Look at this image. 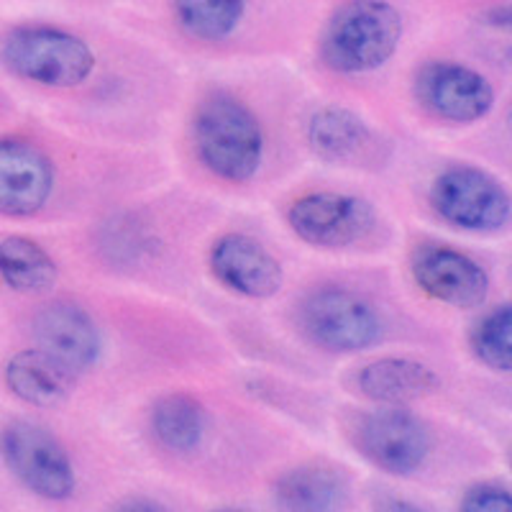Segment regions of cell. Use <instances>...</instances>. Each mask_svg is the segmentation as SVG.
<instances>
[{"label": "cell", "mask_w": 512, "mask_h": 512, "mask_svg": "<svg viewBox=\"0 0 512 512\" xmlns=\"http://www.w3.org/2000/svg\"><path fill=\"white\" fill-rule=\"evenodd\" d=\"M152 428L164 448L177 454H190L203 443L205 408L192 395L169 392L154 405Z\"/></svg>", "instance_id": "ac0fdd59"}, {"label": "cell", "mask_w": 512, "mask_h": 512, "mask_svg": "<svg viewBox=\"0 0 512 512\" xmlns=\"http://www.w3.org/2000/svg\"><path fill=\"white\" fill-rule=\"evenodd\" d=\"M413 280L425 295L454 308H477L487 300L489 277L472 256L448 246H420L410 262Z\"/></svg>", "instance_id": "30bf717a"}, {"label": "cell", "mask_w": 512, "mask_h": 512, "mask_svg": "<svg viewBox=\"0 0 512 512\" xmlns=\"http://www.w3.org/2000/svg\"><path fill=\"white\" fill-rule=\"evenodd\" d=\"M351 441L364 459L395 477L420 472L433 451L428 425L400 410V405L361 415L351 431Z\"/></svg>", "instance_id": "8992f818"}, {"label": "cell", "mask_w": 512, "mask_h": 512, "mask_svg": "<svg viewBox=\"0 0 512 512\" xmlns=\"http://www.w3.org/2000/svg\"><path fill=\"white\" fill-rule=\"evenodd\" d=\"M356 387L379 405H408L433 395L441 387V377L423 361L387 356L361 369Z\"/></svg>", "instance_id": "9a60e30c"}, {"label": "cell", "mask_w": 512, "mask_h": 512, "mask_svg": "<svg viewBox=\"0 0 512 512\" xmlns=\"http://www.w3.org/2000/svg\"><path fill=\"white\" fill-rule=\"evenodd\" d=\"M57 264L36 241L26 236H8L0 241V280L11 290L36 295L57 282Z\"/></svg>", "instance_id": "d6986e66"}, {"label": "cell", "mask_w": 512, "mask_h": 512, "mask_svg": "<svg viewBox=\"0 0 512 512\" xmlns=\"http://www.w3.org/2000/svg\"><path fill=\"white\" fill-rule=\"evenodd\" d=\"M0 59L21 80L44 88H77L95 67L93 49L70 31L18 26L3 39Z\"/></svg>", "instance_id": "3957f363"}, {"label": "cell", "mask_w": 512, "mask_h": 512, "mask_svg": "<svg viewBox=\"0 0 512 512\" xmlns=\"http://www.w3.org/2000/svg\"><path fill=\"white\" fill-rule=\"evenodd\" d=\"M246 0H175L182 29L195 39L221 41L236 31L244 18Z\"/></svg>", "instance_id": "ffe728a7"}, {"label": "cell", "mask_w": 512, "mask_h": 512, "mask_svg": "<svg viewBox=\"0 0 512 512\" xmlns=\"http://www.w3.org/2000/svg\"><path fill=\"white\" fill-rule=\"evenodd\" d=\"M512 507V497L500 484H472L461 497V510L469 512H507Z\"/></svg>", "instance_id": "7402d4cb"}, {"label": "cell", "mask_w": 512, "mask_h": 512, "mask_svg": "<svg viewBox=\"0 0 512 512\" xmlns=\"http://www.w3.org/2000/svg\"><path fill=\"white\" fill-rule=\"evenodd\" d=\"M274 502L285 510H338L349 502V482L328 464H300L274 482Z\"/></svg>", "instance_id": "e0dca14e"}, {"label": "cell", "mask_w": 512, "mask_h": 512, "mask_svg": "<svg viewBox=\"0 0 512 512\" xmlns=\"http://www.w3.org/2000/svg\"><path fill=\"white\" fill-rule=\"evenodd\" d=\"M487 24L497 26V29H507L510 26V6H497L487 13Z\"/></svg>", "instance_id": "603a6c76"}, {"label": "cell", "mask_w": 512, "mask_h": 512, "mask_svg": "<svg viewBox=\"0 0 512 512\" xmlns=\"http://www.w3.org/2000/svg\"><path fill=\"white\" fill-rule=\"evenodd\" d=\"M8 390L34 408L62 405L75 390V372L44 349L18 351L6 367Z\"/></svg>", "instance_id": "2e32d148"}, {"label": "cell", "mask_w": 512, "mask_h": 512, "mask_svg": "<svg viewBox=\"0 0 512 512\" xmlns=\"http://www.w3.org/2000/svg\"><path fill=\"white\" fill-rule=\"evenodd\" d=\"M54 190V164L39 146L0 139V213L29 218L39 213Z\"/></svg>", "instance_id": "7c38bea8"}, {"label": "cell", "mask_w": 512, "mask_h": 512, "mask_svg": "<svg viewBox=\"0 0 512 512\" xmlns=\"http://www.w3.org/2000/svg\"><path fill=\"white\" fill-rule=\"evenodd\" d=\"M297 323L320 349L333 354H354L374 346L382 338V318L372 303L349 290H318L300 305Z\"/></svg>", "instance_id": "5b68a950"}, {"label": "cell", "mask_w": 512, "mask_h": 512, "mask_svg": "<svg viewBox=\"0 0 512 512\" xmlns=\"http://www.w3.org/2000/svg\"><path fill=\"white\" fill-rule=\"evenodd\" d=\"M431 205L464 231H500L510 221V195L500 180L477 167H451L433 180Z\"/></svg>", "instance_id": "52a82bcc"}, {"label": "cell", "mask_w": 512, "mask_h": 512, "mask_svg": "<svg viewBox=\"0 0 512 512\" xmlns=\"http://www.w3.org/2000/svg\"><path fill=\"white\" fill-rule=\"evenodd\" d=\"M292 231L320 249H346L364 241L377 226L372 203L344 192H310L287 213Z\"/></svg>", "instance_id": "ba28073f"}, {"label": "cell", "mask_w": 512, "mask_h": 512, "mask_svg": "<svg viewBox=\"0 0 512 512\" xmlns=\"http://www.w3.org/2000/svg\"><path fill=\"white\" fill-rule=\"evenodd\" d=\"M210 269L226 290L251 300L274 297L285 285L282 264L272 251L244 233H226L213 244Z\"/></svg>", "instance_id": "8fae6325"}, {"label": "cell", "mask_w": 512, "mask_h": 512, "mask_svg": "<svg viewBox=\"0 0 512 512\" xmlns=\"http://www.w3.org/2000/svg\"><path fill=\"white\" fill-rule=\"evenodd\" d=\"M0 454L13 477L44 500H67L77 487L67 448L31 420H13L0 431Z\"/></svg>", "instance_id": "277c9868"}, {"label": "cell", "mask_w": 512, "mask_h": 512, "mask_svg": "<svg viewBox=\"0 0 512 512\" xmlns=\"http://www.w3.org/2000/svg\"><path fill=\"white\" fill-rule=\"evenodd\" d=\"M36 341L72 372L93 369L103 351L95 320L75 303H52L34 318Z\"/></svg>", "instance_id": "4fadbf2b"}, {"label": "cell", "mask_w": 512, "mask_h": 512, "mask_svg": "<svg viewBox=\"0 0 512 512\" xmlns=\"http://www.w3.org/2000/svg\"><path fill=\"white\" fill-rule=\"evenodd\" d=\"M415 98L443 121L474 123L495 105V90L484 75L459 62H428L415 75Z\"/></svg>", "instance_id": "9c48e42d"}, {"label": "cell", "mask_w": 512, "mask_h": 512, "mask_svg": "<svg viewBox=\"0 0 512 512\" xmlns=\"http://www.w3.org/2000/svg\"><path fill=\"white\" fill-rule=\"evenodd\" d=\"M121 507H126V510H157V507H162L159 502H152V500H128L123 502Z\"/></svg>", "instance_id": "cb8c5ba5"}, {"label": "cell", "mask_w": 512, "mask_h": 512, "mask_svg": "<svg viewBox=\"0 0 512 512\" xmlns=\"http://www.w3.org/2000/svg\"><path fill=\"white\" fill-rule=\"evenodd\" d=\"M472 351L492 372L512 369V310L510 305L489 310L472 331Z\"/></svg>", "instance_id": "44dd1931"}, {"label": "cell", "mask_w": 512, "mask_h": 512, "mask_svg": "<svg viewBox=\"0 0 512 512\" xmlns=\"http://www.w3.org/2000/svg\"><path fill=\"white\" fill-rule=\"evenodd\" d=\"M308 144L333 164H369L379 157V139L364 118L349 108L328 105L310 116Z\"/></svg>", "instance_id": "5bb4252c"}, {"label": "cell", "mask_w": 512, "mask_h": 512, "mask_svg": "<svg viewBox=\"0 0 512 512\" xmlns=\"http://www.w3.org/2000/svg\"><path fill=\"white\" fill-rule=\"evenodd\" d=\"M195 149L205 167L226 182H249L264 157L262 126L231 93H210L195 113Z\"/></svg>", "instance_id": "7a4b0ae2"}, {"label": "cell", "mask_w": 512, "mask_h": 512, "mask_svg": "<svg viewBox=\"0 0 512 512\" xmlns=\"http://www.w3.org/2000/svg\"><path fill=\"white\" fill-rule=\"evenodd\" d=\"M402 16L387 0H349L331 16L320 36V59L328 70L361 75L395 57Z\"/></svg>", "instance_id": "6da1fadb"}]
</instances>
